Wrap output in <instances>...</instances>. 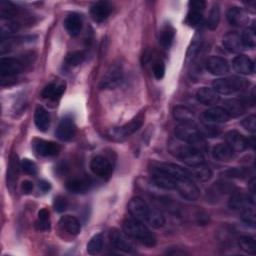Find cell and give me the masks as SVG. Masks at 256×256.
I'll return each mask as SVG.
<instances>
[{
  "mask_svg": "<svg viewBox=\"0 0 256 256\" xmlns=\"http://www.w3.org/2000/svg\"><path fill=\"white\" fill-rule=\"evenodd\" d=\"M128 211L132 217L147 222L154 228H161L165 224V217L162 212L149 206L142 198H132L128 203Z\"/></svg>",
  "mask_w": 256,
  "mask_h": 256,
  "instance_id": "6da1fadb",
  "label": "cell"
},
{
  "mask_svg": "<svg viewBox=\"0 0 256 256\" xmlns=\"http://www.w3.org/2000/svg\"><path fill=\"white\" fill-rule=\"evenodd\" d=\"M122 228L127 236L145 246L152 247L156 244V237L154 234L143 223V221L139 219L134 217L126 218L122 223Z\"/></svg>",
  "mask_w": 256,
  "mask_h": 256,
  "instance_id": "7a4b0ae2",
  "label": "cell"
},
{
  "mask_svg": "<svg viewBox=\"0 0 256 256\" xmlns=\"http://www.w3.org/2000/svg\"><path fill=\"white\" fill-rule=\"evenodd\" d=\"M169 149L171 154H173L175 157H177L190 167H194L204 163V154L197 152L187 143L179 144L171 142L169 145Z\"/></svg>",
  "mask_w": 256,
  "mask_h": 256,
  "instance_id": "3957f363",
  "label": "cell"
},
{
  "mask_svg": "<svg viewBox=\"0 0 256 256\" xmlns=\"http://www.w3.org/2000/svg\"><path fill=\"white\" fill-rule=\"evenodd\" d=\"M212 86L218 94L230 95L241 90L245 86V81L237 76H229L214 80Z\"/></svg>",
  "mask_w": 256,
  "mask_h": 256,
  "instance_id": "277c9868",
  "label": "cell"
},
{
  "mask_svg": "<svg viewBox=\"0 0 256 256\" xmlns=\"http://www.w3.org/2000/svg\"><path fill=\"white\" fill-rule=\"evenodd\" d=\"M123 79V67L120 62L112 63L103 76L100 87L102 89H112L118 86Z\"/></svg>",
  "mask_w": 256,
  "mask_h": 256,
  "instance_id": "5b68a950",
  "label": "cell"
},
{
  "mask_svg": "<svg viewBox=\"0 0 256 256\" xmlns=\"http://www.w3.org/2000/svg\"><path fill=\"white\" fill-rule=\"evenodd\" d=\"M143 120H144V114L139 113L135 118H133L128 123H126L120 127H115L113 129H111L110 136L117 140L124 139V138L132 135L134 132H136L142 126Z\"/></svg>",
  "mask_w": 256,
  "mask_h": 256,
  "instance_id": "8992f818",
  "label": "cell"
},
{
  "mask_svg": "<svg viewBox=\"0 0 256 256\" xmlns=\"http://www.w3.org/2000/svg\"><path fill=\"white\" fill-rule=\"evenodd\" d=\"M26 61L24 58L4 57L0 60V74L1 77L11 78L22 72L25 67Z\"/></svg>",
  "mask_w": 256,
  "mask_h": 256,
  "instance_id": "52a82bcc",
  "label": "cell"
},
{
  "mask_svg": "<svg viewBox=\"0 0 256 256\" xmlns=\"http://www.w3.org/2000/svg\"><path fill=\"white\" fill-rule=\"evenodd\" d=\"M175 190L179 193V195L189 201H194L198 199L200 195V191L197 185L193 182L191 177L179 178L176 180Z\"/></svg>",
  "mask_w": 256,
  "mask_h": 256,
  "instance_id": "ba28073f",
  "label": "cell"
},
{
  "mask_svg": "<svg viewBox=\"0 0 256 256\" xmlns=\"http://www.w3.org/2000/svg\"><path fill=\"white\" fill-rule=\"evenodd\" d=\"M32 146L34 151L44 157H50V156H56L59 154L61 147L59 144L52 142V141H47L44 139H34L32 142Z\"/></svg>",
  "mask_w": 256,
  "mask_h": 256,
  "instance_id": "9c48e42d",
  "label": "cell"
},
{
  "mask_svg": "<svg viewBox=\"0 0 256 256\" xmlns=\"http://www.w3.org/2000/svg\"><path fill=\"white\" fill-rule=\"evenodd\" d=\"M109 238H110V241L112 243V245L120 250V251H123L125 253H132L134 248H133V245L130 241V237L127 236L124 231L121 232L119 231L118 229H112L110 231V234H109Z\"/></svg>",
  "mask_w": 256,
  "mask_h": 256,
  "instance_id": "30bf717a",
  "label": "cell"
},
{
  "mask_svg": "<svg viewBox=\"0 0 256 256\" xmlns=\"http://www.w3.org/2000/svg\"><path fill=\"white\" fill-rule=\"evenodd\" d=\"M206 3L204 1H191L189 2V11L186 16V24L191 27L197 26L203 17V11L205 9Z\"/></svg>",
  "mask_w": 256,
  "mask_h": 256,
  "instance_id": "8fae6325",
  "label": "cell"
},
{
  "mask_svg": "<svg viewBox=\"0 0 256 256\" xmlns=\"http://www.w3.org/2000/svg\"><path fill=\"white\" fill-rule=\"evenodd\" d=\"M90 169L95 175L101 178L109 177L110 174L112 173L111 163L109 162L108 159L100 155H97L92 158L90 162Z\"/></svg>",
  "mask_w": 256,
  "mask_h": 256,
  "instance_id": "7c38bea8",
  "label": "cell"
},
{
  "mask_svg": "<svg viewBox=\"0 0 256 256\" xmlns=\"http://www.w3.org/2000/svg\"><path fill=\"white\" fill-rule=\"evenodd\" d=\"M206 69L213 75H225L229 72V63L228 61L219 56H211L206 60L205 63Z\"/></svg>",
  "mask_w": 256,
  "mask_h": 256,
  "instance_id": "4fadbf2b",
  "label": "cell"
},
{
  "mask_svg": "<svg viewBox=\"0 0 256 256\" xmlns=\"http://www.w3.org/2000/svg\"><path fill=\"white\" fill-rule=\"evenodd\" d=\"M151 176L152 180L158 187L165 189V190H175V184L176 180L175 178L171 177L167 173L159 170L155 166L151 170Z\"/></svg>",
  "mask_w": 256,
  "mask_h": 256,
  "instance_id": "5bb4252c",
  "label": "cell"
},
{
  "mask_svg": "<svg viewBox=\"0 0 256 256\" xmlns=\"http://www.w3.org/2000/svg\"><path fill=\"white\" fill-rule=\"evenodd\" d=\"M113 10L111 3L107 1H98L90 8V16L95 22H102L106 20Z\"/></svg>",
  "mask_w": 256,
  "mask_h": 256,
  "instance_id": "9a60e30c",
  "label": "cell"
},
{
  "mask_svg": "<svg viewBox=\"0 0 256 256\" xmlns=\"http://www.w3.org/2000/svg\"><path fill=\"white\" fill-rule=\"evenodd\" d=\"M76 133V126L73 121V119L69 116L64 117L56 130V135L59 139L63 141H69L71 140Z\"/></svg>",
  "mask_w": 256,
  "mask_h": 256,
  "instance_id": "2e32d148",
  "label": "cell"
},
{
  "mask_svg": "<svg viewBox=\"0 0 256 256\" xmlns=\"http://www.w3.org/2000/svg\"><path fill=\"white\" fill-rule=\"evenodd\" d=\"M226 144L233 149L234 152H241L248 147L247 139L238 131L232 130L225 134Z\"/></svg>",
  "mask_w": 256,
  "mask_h": 256,
  "instance_id": "e0dca14e",
  "label": "cell"
},
{
  "mask_svg": "<svg viewBox=\"0 0 256 256\" xmlns=\"http://www.w3.org/2000/svg\"><path fill=\"white\" fill-rule=\"evenodd\" d=\"M203 119L207 123H225L230 119V116L223 107H211L205 110L202 114Z\"/></svg>",
  "mask_w": 256,
  "mask_h": 256,
  "instance_id": "ac0fdd59",
  "label": "cell"
},
{
  "mask_svg": "<svg viewBox=\"0 0 256 256\" xmlns=\"http://www.w3.org/2000/svg\"><path fill=\"white\" fill-rule=\"evenodd\" d=\"M67 190L72 193H84L89 190L91 186V180L85 176H76L68 179L65 183Z\"/></svg>",
  "mask_w": 256,
  "mask_h": 256,
  "instance_id": "d6986e66",
  "label": "cell"
},
{
  "mask_svg": "<svg viewBox=\"0 0 256 256\" xmlns=\"http://www.w3.org/2000/svg\"><path fill=\"white\" fill-rule=\"evenodd\" d=\"M225 49L231 53H238L244 49L241 35L236 32H228L222 40Z\"/></svg>",
  "mask_w": 256,
  "mask_h": 256,
  "instance_id": "ffe728a7",
  "label": "cell"
},
{
  "mask_svg": "<svg viewBox=\"0 0 256 256\" xmlns=\"http://www.w3.org/2000/svg\"><path fill=\"white\" fill-rule=\"evenodd\" d=\"M199 131L194 122H182L175 128V136L179 141L187 142Z\"/></svg>",
  "mask_w": 256,
  "mask_h": 256,
  "instance_id": "44dd1931",
  "label": "cell"
},
{
  "mask_svg": "<svg viewBox=\"0 0 256 256\" xmlns=\"http://www.w3.org/2000/svg\"><path fill=\"white\" fill-rule=\"evenodd\" d=\"M227 20L231 25L236 26V27H241L248 23L249 18L244 9L234 6L228 10Z\"/></svg>",
  "mask_w": 256,
  "mask_h": 256,
  "instance_id": "7402d4cb",
  "label": "cell"
},
{
  "mask_svg": "<svg viewBox=\"0 0 256 256\" xmlns=\"http://www.w3.org/2000/svg\"><path fill=\"white\" fill-rule=\"evenodd\" d=\"M219 94L213 89L209 87H202L196 92V99L203 105L211 106L216 104L219 101Z\"/></svg>",
  "mask_w": 256,
  "mask_h": 256,
  "instance_id": "603a6c76",
  "label": "cell"
},
{
  "mask_svg": "<svg viewBox=\"0 0 256 256\" xmlns=\"http://www.w3.org/2000/svg\"><path fill=\"white\" fill-rule=\"evenodd\" d=\"M233 68L240 74L249 75L254 72V63L246 55H238L233 59Z\"/></svg>",
  "mask_w": 256,
  "mask_h": 256,
  "instance_id": "cb8c5ba5",
  "label": "cell"
},
{
  "mask_svg": "<svg viewBox=\"0 0 256 256\" xmlns=\"http://www.w3.org/2000/svg\"><path fill=\"white\" fill-rule=\"evenodd\" d=\"M64 26L70 36L76 37L82 29V17L78 13H70L64 20Z\"/></svg>",
  "mask_w": 256,
  "mask_h": 256,
  "instance_id": "d4e9b609",
  "label": "cell"
},
{
  "mask_svg": "<svg viewBox=\"0 0 256 256\" xmlns=\"http://www.w3.org/2000/svg\"><path fill=\"white\" fill-rule=\"evenodd\" d=\"M65 83L64 82H51L41 92V96L45 99L57 100L59 99L65 91Z\"/></svg>",
  "mask_w": 256,
  "mask_h": 256,
  "instance_id": "484cf974",
  "label": "cell"
},
{
  "mask_svg": "<svg viewBox=\"0 0 256 256\" xmlns=\"http://www.w3.org/2000/svg\"><path fill=\"white\" fill-rule=\"evenodd\" d=\"M228 204L231 209L242 211L250 206H254V198L245 194H233Z\"/></svg>",
  "mask_w": 256,
  "mask_h": 256,
  "instance_id": "4316f807",
  "label": "cell"
},
{
  "mask_svg": "<svg viewBox=\"0 0 256 256\" xmlns=\"http://www.w3.org/2000/svg\"><path fill=\"white\" fill-rule=\"evenodd\" d=\"M60 228L70 235H77L80 232V223L78 219L71 215L62 216L59 220Z\"/></svg>",
  "mask_w": 256,
  "mask_h": 256,
  "instance_id": "83f0119b",
  "label": "cell"
},
{
  "mask_svg": "<svg viewBox=\"0 0 256 256\" xmlns=\"http://www.w3.org/2000/svg\"><path fill=\"white\" fill-rule=\"evenodd\" d=\"M20 167H21V165L19 163L17 155L12 154V156L10 158V162H9V168L7 170V186L11 190H13V188L15 187Z\"/></svg>",
  "mask_w": 256,
  "mask_h": 256,
  "instance_id": "f1b7e54d",
  "label": "cell"
},
{
  "mask_svg": "<svg viewBox=\"0 0 256 256\" xmlns=\"http://www.w3.org/2000/svg\"><path fill=\"white\" fill-rule=\"evenodd\" d=\"M212 156L218 161H229L234 158L235 152L226 143H219L212 149Z\"/></svg>",
  "mask_w": 256,
  "mask_h": 256,
  "instance_id": "f546056e",
  "label": "cell"
},
{
  "mask_svg": "<svg viewBox=\"0 0 256 256\" xmlns=\"http://www.w3.org/2000/svg\"><path fill=\"white\" fill-rule=\"evenodd\" d=\"M34 122H35L36 127L40 131L45 132L48 130V128L50 126V115L44 107L38 106L36 108L35 114H34Z\"/></svg>",
  "mask_w": 256,
  "mask_h": 256,
  "instance_id": "4dcf8cb0",
  "label": "cell"
},
{
  "mask_svg": "<svg viewBox=\"0 0 256 256\" xmlns=\"http://www.w3.org/2000/svg\"><path fill=\"white\" fill-rule=\"evenodd\" d=\"M225 111L228 113L230 117H238L242 115L245 112V105L244 103L236 98L227 99L224 101V107Z\"/></svg>",
  "mask_w": 256,
  "mask_h": 256,
  "instance_id": "1f68e13d",
  "label": "cell"
},
{
  "mask_svg": "<svg viewBox=\"0 0 256 256\" xmlns=\"http://www.w3.org/2000/svg\"><path fill=\"white\" fill-rule=\"evenodd\" d=\"M175 36V30L170 24H165L159 32V44L164 48L168 49L170 48Z\"/></svg>",
  "mask_w": 256,
  "mask_h": 256,
  "instance_id": "d6a6232c",
  "label": "cell"
},
{
  "mask_svg": "<svg viewBox=\"0 0 256 256\" xmlns=\"http://www.w3.org/2000/svg\"><path fill=\"white\" fill-rule=\"evenodd\" d=\"M0 15L3 19H16L20 15L19 8L13 3L8 1H1L0 3Z\"/></svg>",
  "mask_w": 256,
  "mask_h": 256,
  "instance_id": "836d02e7",
  "label": "cell"
},
{
  "mask_svg": "<svg viewBox=\"0 0 256 256\" xmlns=\"http://www.w3.org/2000/svg\"><path fill=\"white\" fill-rule=\"evenodd\" d=\"M191 168H192V171L191 172L189 171L191 174V177H194L199 181H202V182L207 181L212 176L211 169L209 168V166L205 165L204 163L194 166V167H191Z\"/></svg>",
  "mask_w": 256,
  "mask_h": 256,
  "instance_id": "e575fe53",
  "label": "cell"
},
{
  "mask_svg": "<svg viewBox=\"0 0 256 256\" xmlns=\"http://www.w3.org/2000/svg\"><path fill=\"white\" fill-rule=\"evenodd\" d=\"M173 116L176 120L182 122H193L194 113L186 106H176L173 109Z\"/></svg>",
  "mask_w": 256,
  "mask_h": 256,
  "instance_id": "d590c367",
  "label": "cell"
},
{
  "mask_svg": "<svg viewBox=\"0 0 256 256\" xmlns=\"http://www.w3.org/2000/svg\"><path fill=\"white\" fill-rule=\"evenodd\" d=\"M85 57H86V55L83 51L78 50V51L70 52L65 57V60H64L65 66L70 67V68L71 67H76L85 60Z\"/></svg>",
  "mask_w": 256,
  "mask_h": 256,
  "instance_id": "8d00e7d4",
  "label": "cell"
},
{
  "mask_svg": "<svg viewBox=\"0 0 256 256\" xmlns=\"http://www.w3.org/2000/svg\"><path fill=\"white\" fill-rule=\"evenodd\" d=\"M239 248L247 254L254 255L256 253V243L255 240L250 236H242L238 240Z\"/></svg>",
  "mask_w": 256,
  "mask_h": 256,
  "instance_id": "74e56055",
  "label": "cell"
},
{
  "mask_svg": "<svg viewBox=\"0 0 256 256\" xmlns=\"http://www.w3.org/2000/svg\"><path fill=\"white\" fill-rule=\"evenodd\" d=\"M230 191H232V186L230 185V183H227L224 181H218L214 183L209 193L211 194V198L215 199L217 196L225 195L227 192H230Z\"/></svg>",
  "mask_w": 256,
  "mask_h": 256,
  "instance_id": "f35d334b",
  "label": "cell"
},
{
  "mask_svg": "<svg viewBox=\"0 0 256 256\" xmlns=\"http://www.w3.org/2000/svg\"><path fill=\"white\" fill-rule=\"evenodd\" d=\"M103 248V236L101 234L94 235L87 244V252L91 255L98 254Z\"/></svg>",
  "mask_w": 256,
  "mask_h": 256,
  "instance_id": "ab89813d",
  "label": "cell"
},
{
  "mask_svg": "<svg viewBox=\"0 0 256 256\" xmlns=\"http://www.w3.org/2000/svg\"><path fill=\"white\" fill-rule=\"evenodd\" d=\"M242 43L244 48H254L256 45V36H255V28L254 26L246 28L243 33L241 34Z\"/></svg>",
  "mask_w": 256,
  "mask_h": 256,
  "instance_id": "60d3db41",
  "label": "cell"
},
{
  "mask_svg": "<svg viewBox=\"0 0 256 256\" xmlns=\"http://www.w3.org/2000/svg\"><path fill=\"white\" fill-rule=\"evenodd\" d=\"M220 21V7L217 3H215L210 12L207 19V26L210 30H215L219 24Z\"/></svg>",
  "mask_w": 256,
  "mask_h": 256,
  "instance_id": "b9f144b4",
  "label": "cell"
},
{
  "mask_svg": "<svg viewBox=\"0 0 256 256\" xmlns=\"http://www.w3.org/2000/svg\"><path fill=\"white\" fill-rule=\"evenodd\" d=\"M36 228L41 231H47L50 229V217L49 211L45 208L38 212V220L36 222Z\"/></svg>",
  "mask_w": 256,
  "mask_h": 256,
  "instance_id": "7bdbcfd3",
  "label": "cell"
},
{
  "mask_svg": "<svg viewBox=\"0 0 256 256\" xmlns=\"http://www.w3.org/2000/svg\"><path fill=\"white\" fill-rule=\"evenodd\" d=\"M241 212V219L244 223L247 225L254 227L255 226V212H254V206H250Z\"/></svg>",
  "mask_w": 256,
  "mask_h": 256,
  "instance_id": "ee69618b",
  "label": "cell"
},
{
  "mask_svg": "<svg viewBox=\"0 0 256 256\" xmlns=\"http://www.w3.org/2000/svg\"><path fill=\"white\" fill-rule=\"evenodd\" d=\"M241 125L250 133H255L256 131V117L255 115H250L242 120Z\"/></svg>",
  "mask_w": 256,
  "mask_h": 256,
  "instance_id": "f6af8a7d",
  "label": "cell"
},
{
  "mask_svg": "<svg viewBox=\"0 0 256 256\" xmlns=\"http://www.w3.org/2000/svg\"><path fill=\"white\" fill-rule=\"evenodd\" d=\"M21 168L23 171L29 175H35L37 173V165L29 160V159H23L21 162Z\"/></svg>",
  "mask_w": 256,
  "mask_h": 256,
  "instance_id": "bcb514c9",
  "label": "cell"
},
{
  "mask_svg": "<svg viewBox=\"0 0 256 256\" xmlns=\"http://www.w3.org/2000/svg\"><path fill=\"white\" fill-rule=\"evenodd\" d=\"M153 74L156 79L160 80L165 74V64L162 60H157L153 65Z\"/></svg>",
  "mask_w": 256,
  "mask_h": 256,
  "instance_id": "7dc6e473",
  "label": "cell"
},
{
  "mask_svg": "<svg viewBox=\"0 0 256 256\" xmlns=\"http://www.w3.org/2000/svg\"><path fill=\"white\" fill-rule=\"evenodd\" d=\"M53 206H54V209L58 212V213H61V212H64L68 206V202L66 200V198L62 197V196H57L55 199H54V203H53Z\"/></svg>",
  "mask_w": 256,
  "mask_h": 256,
  "instance_id": "c3c4849f",
  "label": "cell"
},
{
  "mask_svg": "<svg viewBox=\"0 0 256 256\" xmlns=\"http://www.w3.org/2000/svg\"><path fill=\"white\" fill-rule=\"evenodd\" d=\"M223 174L226 177H244L247 174V171L242 168H233L225 171Z\"/></svg>",
  "mask_w": 256,
  "mask_h": 256,
  "instance_id": "681fc988",
  "label": "cell"
},
{
  "mask_svg": "<svg viewBox=\"0 0 256 256\" xmlns=\"http://www.w3.org/2000/svg\"><path fill=\"white\" fill-rule=\"evenodd\" d=\"M220 133V129L219 128H215L213 126H208V125H204V134L208 137H215Z\"/></svg>",
  "mask_w": 256,
  "mask_h": 256,
  "instance_id": "f907efd6",
  "label": "cell"
},
{
  "mask_svg": "<svg viewBox=\"0 0 256 256\" xmlns=\"http://www.w3.org/2000/svg\"><path fill=\"white\" fill-rule=\"evenodd\" d=\"M21 190L25 194H30L33 191V183L30 180H24L21 183Z\"/></svg>",
  "mask_w": 256,
  "mask_h": 256,
  "instance_id": "816d5d0a",
  "label": "cell"
},
{
  "mask_svg": "<svg viewBox=\"0 0 256 256\" xmlns=\"http://www.w3.org/2000/svg\"><path fill=\"white\" fill-rule=\"evenodd\" d=\"M39 188L43 191V192H47L51 189V184L48 182V181H45V180H41L39 182Z\"/></svg>",
  "mask_w": 256,
  "mask_h": 256,
  "instance_id": "f5cc1de1",
  "label": "cell"
},
{
  "mask_svg": "<svg viewBox=\"0 0 256 256\" xmlns=\"http://www.w3.org/2000/svg\"><path fill=\"white\" fill-rule=\"evenodd\" d=\"M166 254H168V255H172V256H175V255H186V254H188V253H186V252H185V251H183V250H179V249H177V250L171 249V250H167Z\"/></svg>",
  "mask_w": 256,
  "mask_h": 256,
  "instance_id": "db71d44e",
  "label": "cell"
}]
</instances>
